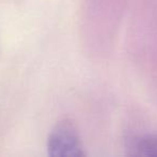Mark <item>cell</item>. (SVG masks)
I'll list each match as a JSON object with an SVG mask.
<instances>
[{
  "label": "cell",
  "instance_id": "obj_1",
  "mask_svg": "<svg viewBox=\"0 0 157 157\" xmlns=\"http://www.w3.org/2000/svg\"><path fill=\"white\" fill-rule=\"evenodd\" d=\"M48 155L53 157L84 156L78 129L70 121H63L54 127L48 141Z\"/></svg>",
  "mask_w": 157,
  "mask_h": 157
},
{
  "label": "cell",
  "instance_id": "obj_2",
  "mask_svg": "<svg viewBox=\"0 0 157 157\" xmlns=\"http://www.w3.org/2000/svg\"><path fill=\"white\" fill-rule=\"evenodd\" d=\"M132 155L157 157V135H146L132 141Z\"/></svg>",
  "mask_w": 157,
  "mask_h": 157
}]
</instances>
